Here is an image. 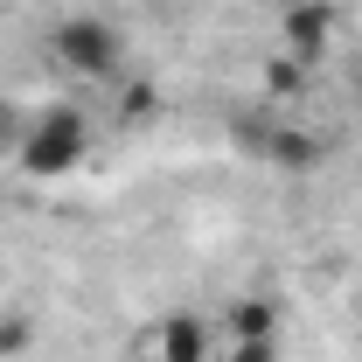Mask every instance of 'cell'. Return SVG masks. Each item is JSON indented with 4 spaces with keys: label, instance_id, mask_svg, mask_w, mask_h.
<instances>
[{
    "label": "cell",
    "instance_id": "cell-1",
    "mask_svg": "<svg viewBox=\"0 0 362 362\" xmlns=\"http://www.w3.org/2000/svg\"><path fill=\"white\" fill-rule=\"evenodd\" d=\"M84 153H90V126H84V112H63V105H49L42 119H28L21 139H14V168H21L28 181L77 175Z\"/></svg>",
    "mask_w": 362,
    "mask_h": 362
},
{
    "label": "cell",
    "instance_id": "cell-2",
    "mask_svg": "<svg viewBox=\"0 0 362 362\" xmlns=\"http://www.w3.org/2000/svg\"><path fill=\"white\" fill-rule=\"evenodd\" d=\"M49 49H56L63 70H77L90 84H119V77H126V35H119L105 14H63L56 35H49Z\"/></svg>",
    "mask_w": 362,
    "mask_h": 362
},
{
    "label": "cell",
    "instance_id": "cell-3",
    "mask_svg": "<svg viewBox=\"0 0 362 362\" xmlns=\"http://www.w3.org/2000/svg\"><path fill=\"white\" fill-rule=\"evenodd\" d=\"M244 126V146L272 160V168H286V175H314L320 168V139L307 126H272V119H237Z\"/></svg>",
    "mask_w": 362,
    "mask_h": 362
},
{
    "label": "cell",
    "instance_id": "cell-4",
    "mask_svg": "<svg viewBox=\"0 0 362 362\" xmlns=\"http://www.w3.org/2000/svg\"><path fill=\"white\" fill-rule=\"evenodd\" d=\"M334 42V7L327 0H293L279 14V49L300 56V63H320V49Z\"/></svg>",
    "mask_w": 362,
    "mask_h": 362
},
{
    "label": "cell",
    "instance_id": "cell-5",
    "mask_svg": "<svg viewBox=\"0 0 362 362\" xmlns=\"http://www.w3.org/2000/svg\"><path fill=\"white\" fill-rule=\"evenodd\" d=\"M153 362H209L216 349H209V320L202 314H168L160 327H153Z\"/></svg>",
    "mask_w": 362,
    "mask_h": 362
},
{
    "label": "cell",
    "instance_id": "cell-6",
    "mask_svg": "<svg viewBox=\"0 0 362 362\" xmlns=\"http://www.w3.org/2000/svg\"><path fill=\"white\" fill-rule=\"evenodd\" d=\"M230 341H279V307L265 293H237L230 300Z\"/></svg>",
    "mask_w": 362,
    "mask_h": 362
},
{
    "label": "cell",
    "instance_id": "cell-7",
    "mask_svg": "<svg viewBox=\"0 0 362 362\" xmlns=\"http://www.w3.org/2000/svg\"><path fill=\"white\" fill-rule=\"evenodd\" d=\"M307 84H314V63H300V56H286V49L265 63V90L272 98H300Z\"/></svg>",
    "mask_w": 362,
    "mask_h": 362
},
{
    "label": "cell",
    "instance_id": "cell-8",
    "mask_svg": "<svg viewBox=\"0 0 362 362\" xmlns=\"http://www.w3.org/2000/svg\"><path fill=\"white\" fill-rule=\"evenodd\" d=\"M28 349H35V314L7 307V314H0V362H21Z\"/></svg>",
    "mask_w": 362,
    "mask_h": 362
},
{
    "label": "cell",
    "instance_id": "cell-9",
    "mask_svg": "<svg viewBox=\"0 0 362 362\" xmlns=\"http://www.w3.org/2000/svg\"><path fill=\"white\" fill-rule=\"evenodd\" d=\"M153 105H160L153 84H133V77H126V90H119V126H146V119H153Z\"/></svg>",
    "mask_w": 362,
    "mask_h": 362
},
{
    "label": "cell",
    "instance_id": "cell-10",
    "mask_svg": "<svg viewBox=\"0 0 362 362\" xmlns=\"http://www.w3.org/2000/svg\"><path fill=\"white\" fill-rule=\"evenodd\" d=\"M223 362H279V341H230Z\"/></svg>",
    "mask_w": 362,
    "mask_h": 362
},
{
    "label": "cell",
    "instance_id": "cell-11",
    "mask_svg": "<svg viewBox=\"0 0 362 362\" xmlns=\"http://www.w3.org/2000/svg\"><path fill=\"white\" fill-rule=\"evenodd\" d=\"M21 126H28V119H21V112H14V105L0 98V153H14V139H21Z\"/></svg>",
    "mask_w": 362,
    "mask_h": 362
},
{
    "label": "cell",
    "instance_id": "cell-12",
    "mask_svg": "<svg viewBox=\"0 0 362 362\" xmlns=\"http://www.w3.org/2000/svg\"><path fill=\"white\" fill-rule=\"evenodd\" d=\"M356 84H362V70H356Z\"/></svg>",
    "mask_w": 362,
    "mask_h": 362
}]
</instances>
